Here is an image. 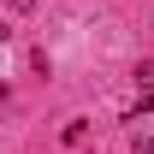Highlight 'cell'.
Segmentation results:
<instances>
[{
  "mask_svg": "<svg viewBox=\"0 0 154 154\" xmlns=\"http://www.w3.org/2000/svg\"><path fill=\"white\" fill-rule=\"evenodd\" d=\"M148 154H154V136H148Z\"/></svg>",
  "mask_w": 154,
  "mask_h": 154,
  "instance_id": "obj_2",
  "label": "cell"
},
{
  "mask_svg": "<svg viewBox=\"0 0 154 154\" xmlns=\"http://www.w3.org/2000/svg\"><path fill=\"white\" fill-rule=\"evenodd\" d=\"M136 83H142V89H154V59H142V65H136Z\"/></svg>",
  "mask_w": 154,
  "mask_h": 154,
  "instance_id": "obj_1",
  "label": "cell"
}]
</instances>
